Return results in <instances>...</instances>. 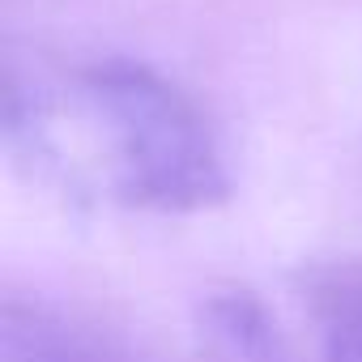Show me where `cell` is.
<instances>
[{
  "label": "cell",
  "instance_id": "cell-3",
  "mask_svg": "<svg viewBox=\"0 0 362 362\" xmlns=\"http://www.w3.org/2000/svg\"><path fill=\"white\" fill-rule=\"evenodd\" d=\"M298 294L320 362H362V264H315L303 273Z\"/></svg>",
  "mask_w": 362,
  "mask_h": 362
},
{
  "label": "cell",
  "instance_id": "cell-2",
  "mask_svg": "<svg viewBox=\"0 0 362 362\" xmlns=\"http://www.w3.org/2000/svg\"><path fill=\"white\" fill-rule=\"evenodd\" d=\"M0 362H149L103 324L43 298H5Z\"/></svg>",
  "mask_w": 362,
  "mask_h": 362
},
{
  "label": "cell",
  "instance_id": "cell-1",
  "mask_svg": "<svg viewBox=\"0 0 362 362\" xmlns=\"http://www.w3.org/2000/svg\"><path fill=\"white\" fill-rule=\"evenodd\" d=\"M73 94L98 132L115 201L149 214H197L226 197L214 124L170 77L128 56H98L73 69Z\"/></svg>",
  "mask_w": 362,
  "mask_h": 362
}]
</instances>
